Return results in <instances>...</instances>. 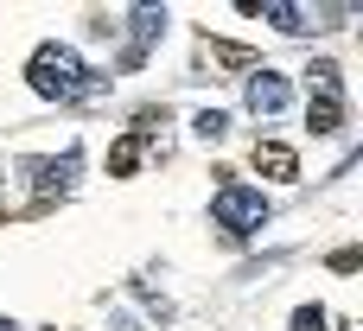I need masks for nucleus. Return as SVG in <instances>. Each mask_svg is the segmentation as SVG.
Listing matches in <instances>:
<instances>
[{
  "instance_id": "9d476101",
  "label": "nucleus",
  "mask_w": 363,
  "mask_h": 331,
  "mask_svg": "<svg viewBox=\"0 0 363 331\" xmlns=\"http://www.w3.org/2000/svg\"><path fill=\"white\" fill-rule=\"evenodd\" d=\"M294 331H325V306H300L294 313Z\"/></svg>"
},
{
  "instance_id": "423d86ee",
  "label": "nucleus",
  "mask_w": 363,
  "mask_h": 331,
  "mask_svg": "<svg viewBox=\"0 0 363 331\" xmlns=\"http://www.w3.org/2000/svg\"><path fill=\"white\" fill-rule=\"evenodd\" d=\"M306 128H313V134H338V128H345V96H313Z\"/></svg>"
},
{
  "instance_id": "9b49d317",
  "label": "nucleus",
  "mask_w": 363,
  "mask_h": 331,
  "mask_svg": "<svg viewBox=\"0 0 363 331\" xmlns=\"http://www.w3.org/2000/svg\"><path fill=\"white\" fill-rule=\"evenodd\" d=\"M0 331H13V325H6V319H0Z\"/></svg>"
},
{
  "instance_id": "f257e3e1",
  "label": "nucleus",
  "mask_w": 363,
  "mask_h": 331,
  "mask_svg": "<svg viewBox=\"0 0 363 331\" xmlns=\"http://www.w3.org/2000/svg\"><path fill=\"white\" fill-rule=\"evenodd\" d=\"M26 83H32L38 96H96V89H102V77H89L70 45H38L32 64H26Z\"/></svg>"
},
{
  "instance_id": "6e6552de",
  "label": "nucleus",
  "mask_w": 363,
  "mask_h": 331,
  "mask_svg": "<svg viewBox=\"0 0 363 331\" xmlns=\"http://www.w3.org/2000/svg\"><path fill=\"white\" fill-rule=\"evenodd\" d=\"M268 19H274L281 32H306V6H268Z\"/></svg>"
},
{
  "instance_id": "39448f33",
  "label": "nucleus",
  "mask_w": 363,
  "mask_h": 331,
  "mask_svg": "<svg viewBox=\"0 0 363 331\" xmlns=\"http://www.w3.org/2000/svg\"><path fill=\"white\" fill-rule=\"evenodd\" d=\"M70 172H77V153H64V159H32V185H38V198L64 191V185H70Z\"/></svg>"
},
{
  "instance_id": "20e7f679",
  "label": "nucleus",
  "mask_w": 363,
  "mask_h": 331,
  "mask_svg": "<svg viewBox=\"0 0 363 331\" xmlns=\"http://www.w3.org/2000/svg\"><path fill=\"white\" fill-rule=\"evenodd\" d=\"M255 166H262L268 179H281V185L300 179V153H294L287 140H255Z\"/></svg>"
},
{
  "instance_id": "7ed1b4c3",
  "label": "nucleus",
  "mask_w": 363,
  "mask_h": 331,
  "mask_svg": "<svg viewBox=\"0 0 363 331\" xmlns=\"http://www.w3.org/2000/svg\"><path fill=\"white\" fill-rule=\"evenodd\" d=\"M287 102H294L287 77H274V70H255V77H249V108H255V115H281Z\"/></svg>"
},
{
  "instance_id": "1a4fd4ad",
  "label": "nucleus",
  "mask_w": 363,
  "mask_h": 331,
  "mask_svg": "<svg viewBox=\"0 0 363 331\" xmlns=\"http://www.w3.org/2000/svg\"><path fill=\"white\" fill-rule=\"evenodd\" d=\"M191 128H198L204 140H217V134L230 128V115H223V108H198V121H191Z\"/></svg>"
},
{
  "instance_id": "f03ea898",
  "label": "nucleus",
  "mask_w": 363,
  "mask_h": 331,
  "mask_svg": "<svg viewBox=\"0 0 363 331\" xmlns=\"http://www.w3.org/2000/svg\"><path fill=\"white\" fill-rule=\"evenodd\" d=\"M211 223H223L230 236H249L255 223H268V198L249 191V185H236V179H223V191L211 204Z\"/></svg>"
},
{
  "instance_id": "0eeeda50",
  "label": "nucleus",
  "mask_w": 363,
  "mask_h": 331,
  "mask_svg": "<svg viewBox=\"0 0 363 331\" xmlns=\"http://www.w3.org/2000/svg\"><path fill=\"white\" fill-rule=\"evenodd\" d=\"M140 147H147V140L121 134V140L108 147V172H115V179H134V166H140Z\"/></svg>"
}]
</instances>
